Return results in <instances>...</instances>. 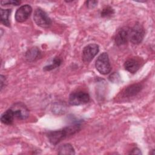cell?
Segmentation results:
<instances>
[{
    "label": "cell",
    "mask_w": 155,
    "mask_h": 155,
    "mask_svg": "<svg viewBox=\"0 0 155 155\" xmlns=\"http://www.w3.org/2000/svg\"><path fill=\"white\" fill-rule=\"evenodd\" d=\"M80 129L81 125L79 124H76L59 130L49 131L47 133V136L49 142L52 145H55L65 138L78 132Z\"/></svg>",
    "instance_id": "6da1fadb"
},
{
    "label": "cell",
    "mask_w": 155,
    "mask_h": 155,
    "mask_svg": "<svg viewBox=\"0 0 155 155\" xmlns=\"http://www.w3.org/2000/svg\"><path fill=\"white\" fill-rule=\"evenodd\" d=\"M95 67L102 74H107L110 73L111 67L109 57L107 53L104 52L98 56L95 62Z\"/></svg>",
    "instance_id": "7a4b0ae2"
},
{
    "label": "cell",
    "mask_w": 155,
    "mask_h": 155,
    "mask_svg": "<svg viewBox=\"0 0 155 155\" xmlns=\"http://www.w3.org/2000/svg\"><path fill=\"white\" fill-rule=\"evenodd\" d=\"M33 20L39 27L48 28L51 25V20L47 14L41 8H38L35 10L33 15Z\"/></svg>",
    "instance_id": "3957f363"
},
{
    "label": "cell",
    "mask_w": 155,
    "mask_h": 155,
    "mask_svg": "<svg viewBox=\"0 0 155 155\" xmlns=\"http://www.w3.org/2000/svg\"><path fill=\"white\" fill-rule=\"evenodd\" d=\"M90 101L89 94L84 91H79L71 93L68 98V102L71 105H81L87 104Z\"/></svg>",
    "instance_id": "277c9868"
},
{
    "label": "cell",
    "mask_w": 155,
    "mask_h": 155,
    "mask_svg": "<svg viewBox=\"0 0 155 155\" xmlns=\"http://www.w3.org/2000/svg\"><path fill=\"white\" fill-rule=\"evenodd\" d=\"M145 36V30L142 25L136 24L130 30L129 40L134 44H140Z\"/></svg>",
    "instance_id": "5b68a950"
},
{
    "label": "cell",
    "mask_w": 155,
    "mask_h": 155,
    "mask_svg": "<svg viewBox=\"0 0 155 155\" xmlns=\"http://www.w3.org/2000/svg\"><path fill=\"white\" fill-rule=\"evenodd\" d=\"M99 51L98 45L96 44H90L86 45L82 51V59L85 63H88L96 56Z\"/></svg>",
    "instance_id": "8992f818"
},
{
    "label": "cell",
    "mask_w": 155,
    "mask_h": 155,
    "mask_svg": "<svg viewBox=\"0 0 155 155\" xmlns=\"http://www.w3.org/2000/svg\"><path fill=\"white\" fill-rule=\"evenodd\" d=\"M14 114L15 117L20 120H24L29 116V110L25 104L22 102H17L10 108Z\"/></svg>",
    "instance_id": "52a82bcc"
},
{
    "label": "cell",
    "mask_w": 155,
    "mask_h": 155,
    "mask_svg": "<svg viewBox=\"0 0 155 155\" xmlns=\"http://www.w3.org/2000/svg\"><path fill=\"white\" fill-rule=\"evenodd\" d=\"M32 12V8L28 4L21 5L15 13V19L18 22L25 21L30 16Z\"/></svg>",
    "instance_id": "ba28073f"
},
{
    "label": "cell",
    "mask_w": 155,
    "mask_h": 155,
    "mask_svg": "<svg viewBox=\"0 0 155 155\" xmlns=\"http://www.w3.org/2000/svg\"><path fill=\"white\" fill-rule=\"evenodd\" d=\"M130 28L128 27H124L119 29L115 35L114 41L117 45L120 46L127 43L129 40Z\"/></svg>",
    "instance_id": "9c48e42d"
},
{
    "label": "cell",
    "mask_w": 155,
    "mask_h": 155,
    "mask_svg": "<svg viewBox=\"0 0 155 155\" xmlns=\"http://www.w3.org/2000/svg\"><path fill=\"white\" fill-rule=\"evenodd\" d=\"M142 89V86L140 84H134L126 87L122 93L123 98H130L136 96Z\"/></svg>",
    "instance_id": "30bf717a"
},
{
    "label": "cell",
    "mask_w": 155,
    "mask_h": 155,
    "mask_svg": "<svg viewBox=\"0 0 155 155\" xmlns=\"http://www.w3.org/2000/svg\"><path fill=\"white\" fill-rule=\"evenodd\" d=\"M141 66L140 59L132 58L127 60L124 64L125 69L131 73H136Z\"/></svg>",
    "instance_id": "8fae6325"
},
{
    "label": "cell",
    "mask_w": 155,
    "mask_h": 155,
    "mask_svg": "<svg viewBox=\"0 0 155 155\" xmlns=\"http://www.w3.org/2000/svg\"><path fill=\"white\" fill-rule=\"evenodd\" d=\"M41 55L40 50L37 47H32L29 49L25 53V58L27 61L31 62L38 59H39Z\"/></svg>",
    "instance_id": "7c38bea8"
},
{
    "label": "cell",
    "mask_w": 155,
    "mask_h": 155,
    "mask_svg": "<svg viewBox=\"0 0 155 155\" xmlns=\"http://www.w3.org/2000/svg\"><path fill=\"white\" fill-rule=\"evenodd\" d=\"M15 118V117L12 110L9 108L2 114L1 116V121L4 124L11 125L13 124Z\"/></svg>",
    "instance_id": "4fadbf2b"
},
{
    "label": "cell",
    "mask_w": 155,
    "mask_h": 155,
    "mask_svg": "<svg viewBox=\"0 0 155 155\" xmlns=\"http://www.w3.org/2000/svg\"><path fill=\"white\" fill-rule=\"evenodd\" d=\"M59 154H74L75 151L73 146L70 143H64L59 147L58 149Z\"/></svg>",
    "instance_id": "5bb4252c"
},
{
    "label": "cell",
    "mask_w": 155,
    "mask_h": 155,
    "mask_svg": "<svg viewBox=\"0 0 155 155\" xmlns=\"http://www.w3.org/2000/svg\"><path fill=\"white\" fill-rule=\"evenodd\" d=\"M11 12V9H0L1 21L4 25L7 27H9L10 25V23L9 21V16L10 15Z\"/></svg>",
    "instance_id": "9a60e30c"
},
{
    "label": "cell",
    "mask_w": 155,
    "mask_h": 155,
    "mask_svg": "<svg viewBox=\"0 0 155 155\" xmlns=\"http://www.w3.org/2000/svg\"><path fill=\"white\" fill-rule=\"evenodd\" d=\"M62 63V59L59 58L58 56H56L53 58L52 64L46 65L44 67L43 70L44 71H50L54 68H56L58 67H59Z\"/></svg>",
    "instance_id": "2e32d148"
},
{
    "label": "cell",
    "mask_w": 155,
    "mask_h": 155,
    "mask_svg": "<svg viewBox=\"0 0 155 155\" xmlns=\"http://www.w3.org/2000/svg\"><path fill=\"white\" fill-rule=\"evenodd\" d=\"M114 13V11L113 8L110 6H107L103 8L101 13V17L105 18V17H109L111 16L112 15H113Z\"/></svg>",
    "instance_id": "e0dca14e"
},
{
    "label": "cell",
    "mask_w": 155,
    "mask_h": 155,
    "mask_svg": "<svg viewBox=\"0 0 155 155\" xmlns=\"http://www.w3.org/2000/svg\"><path fill=\"white\" fill-rule=\"evenodd\" d=\"M20 1L16 0H11V1H1V4L2 5H18L20 4Z\"/></svg>",
    "instance_id": "ac0fdd59"
},
{
    "label": "cell",
    "mask_w": 155,
    "mask_h": 155,
    "mask_svg": "<svg viewBox=\"0 0 155 155\" xmlns=\"http://www.w3.org/2000/svg\"><path fill=\"white\" fill-rule=\"evenodd\" d=\"M120 79V76L118 73L114 72V73H113L112 74H111L109 76V79L110 81L114 82V83H116V82H118L119 80Z\"/></svg>",
    "instance_id": "d6986e66"
},
{
    "label": "cell",
    "mask_w": 155,
    "mask_h": 155,
    "mask_svg": "<svg viewBox=\"0 0 155 155\" xmlns=\"http://www.w3.org/2000/svg\"><path fill=\"white\" fill-rule=\"evenodd\" d=\"M0 83H1V91L2 90L3 88H4L7 84V81L5 79V77L3 75L0 76Z\"/></svg>",
    "instance_id": "ffe728a7"
},
{
    "label": "cell",
    "mask_w": 155,
    "mask_h": 155,
    "mask_svg": "<svg viewBox=\"0 0 155 155\" xmlns=\"http://www.w3.org/2000/svg\"><path fill=\"white\" fill-rule=\"evenodd\" d=\"M97 4V1H88L87 2V5L88 8H93L95 6H96Z\"/></svg>",
    "instance_id": "44dd1931"
},
{
    "label": "cell",
    "mask_w": 155,
    "mask_h": 155,
    "mask_svg": "<svg viewBox=\"0 0 155 155\" xmlns=\"http://www.w3.org/2000/svg\"><path fill=\"white\" fill-rule=\"evenodd\" d=\"M130 154H141V152L140 150L138 148H134L133 149H132V150L130 151Z\"/></svg>",
    "instance_id": "7402d4cb"
}]
</instances>
